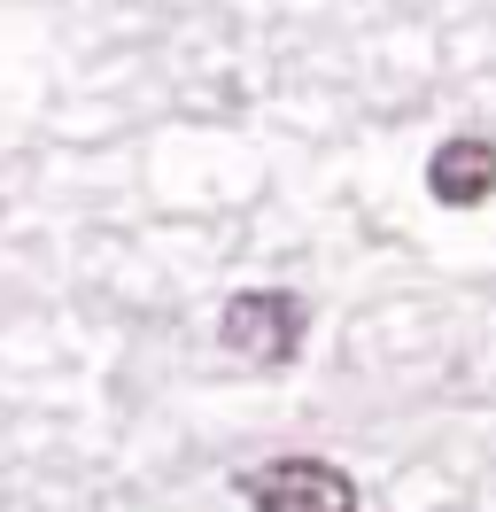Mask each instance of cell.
<instances>
[{
  "instance_id": "1",
  "label": "cell",
  "mask_w": 496,
  "mask_h": 512,
  "mask_svg": "<svg viewBox=\"0 0 496 512\" xmlns=\"http://www.w3.org/2000/svg\"><path fill=\"white\" fill-rule=\"evenodd\" d=\"M303 326H310V311L287 288H241L217 311V342L233 357H248V365H295Z\"/></svg>"
},
{
  "instance_id": "2",
  "label": "cell",
  "mask_w": 496,
  "mask_h": 512,
  "mask_svg": "<svg viewBox=\"0 0 496 512\" xmlns=\"http://www.w3.org/2000/svg\"><path fill=\"white\" fill-rule=\"evenodd\" d=\"M248 505L256 512H357V481L326 466V458H279L248 474Z\"/></svg>"
},
{
  "instance_id": "3",
  "label": "cell",
  "mask_w": 496,
  "mask_h": 512,
  "mask_svg": "<svg viewBox=\"0 0 496 512\" xmlns=\"http://www.w3.org/2000/svg\"><path fill=\"white\" fill-rule=\"evenodd\" d=\"M427 194L442 210H473V202H489L496 194V140H442L427 156Z\"/></svg>"
}]
</instances>
